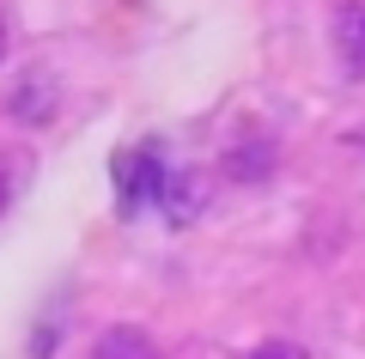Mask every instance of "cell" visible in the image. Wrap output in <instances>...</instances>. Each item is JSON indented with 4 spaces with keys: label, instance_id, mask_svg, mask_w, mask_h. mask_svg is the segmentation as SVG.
<instances>
[{
    "label": "cell",
    "instance_id": "1",
    "mask_svg": "<svg viewBox=\"0 0 365 359\" xmlns=\"http://www.w3.org/2000/svg\"><path fill=\"white\" fill-rule=\"evenodd\" d=\"M165 158H158V146H128V153L116 158V189H122V213H134V207L158 201V189H165Z\"/></svg>",
    "mask_w": 365,
    "mask_h": 359
},
{
    "label": "cell",
    "instance_id": "2",
    "mask_svg": "<svg viewBox=\"0 0 365 359\" xmlns=\"http://www.w3.org/2000/svg\"><path fill=\"white\" fill-rule=\"evenodd\" d=\"M329 31H335V61L347 79H365V0H341L335 19H329Z\"/></svg>",
    "mask_w": 365,
    "mask_h": 359
},
{
    "label": "cell",
    "instance_id": "3",
    "mask_svg": "<svg viewBox=\"0 0 365 359\" xmlns=\"http://www.w3.org/2000/svg\"><path fill=\"white\" fill-rule=\"evenodd\" d=\"M6 110L25 122V128H43L55 116V74H43V67H31V74H19L13 98H6Z\"/></svg>",
    "mask_w": 365,
    "mask_h": 359
},
{
    "label": "cell",
    "instance_id": "4",
    "mask_svg": "<svg viewBox=\"0 0 365 359\" xmlns=\"http://www.w3.org/2000/svg\"><path fill=\"white\" fill-rule=\"evenodd\" d=\"M201 207H207V177H201V171H170L165 189H158V213H165L170 226H189Z\"/></svg>",
    "mask_w": 365,
    "mask_h": 359
},
{
    "label": "cell",
    "instance_id": "5",
    "mask_svg": "<svg viewBox=\"0 0 365 359\" xmlns=\"http://www.w3.org/2000/svg\"><path fill=\"white\" fill-rule=\"evenodd\" d=\"M91 359H158V347L140 323H110L98 335V347H91Z\"/></svg>",
    "mask_w": 365,
    "mask_h": 359
},
{
    "label": "cell",
    "instance_id": "6",
    "mask_svg": "<svg viewBox=\"0 0 365 359\" xmlns=\"http://www.w3.org/2000/svg\"><path fill=\"white\" fill-rule=\"evenodd\" d=\"M268 171H274V146L268 141H244V146L225 153V177H237V183H262Z\"/></svg>",
    "mask_w": 365,
    "mask_h": 359
},
{
    "label": "cell",
    "instance_id": "7",
    "mask_svg": "<svg viewBox=\"0 0 365 359\" xmlns=\"http://www.w3.org/2000/svg\"><path fill=\"white\" fill-rule=\"evenodd\" d=\"M250 359H311V353H304L299 341H262V347H256Z\"/></svg>",
    "mask_w": 365,
    "mask_h": 359
},
{
    "label": "cell",
    "instance_id": "8",
    "mask_svg": "<svg viewBox=\"0 0 365 359\" xmlns=\"http://www.w3.org/2000/svg\"><path fill=\"white\" fill-rule=\"evenodd\" d=\"M13 189H19V177H13V165H6V158H0V213H6V207H13Z\"/></svg>",
    "mask_w": 365,
    "mask_h": 359
},
{
    "label": "cell",
    "instance_id": "9",
    "mask_svg": "<svg viewBox=\"0 0 365 359\" xmlns=\"http://www.w3.org/2000/svg\"><path fill=\"white\" fill-rule=\"evenodd\" d=\"M6 49H13V13L0 6V61H6Z\"/></svg>",
    "mask_w": 365,
    "mask_h": 359
}]
</instances>
